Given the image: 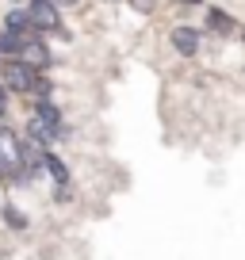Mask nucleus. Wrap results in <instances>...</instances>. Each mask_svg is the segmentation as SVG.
<instances>
[{
	"mask_svg": "<svg viewBox=\"0 0 245 260\" xmlns=\"http://www.w3.org/2000/svg\"><path fill=\"white\" fill-rule=\"evenodd\" d=\"M0 77H4V88H12V92H31V88H42L39 73H35V69H27L23 61H8V65H0Z\"/></svg>",
	"mask_w": 245,
	"mask_h": 260,
	"instance_id": "f257e3e1",
	"label": "nucleus"
},
{
	"mask_svg": "<svg viewBox=\"0 0 245 260\" xmlns=\"http://www.w3.org/2000/svg\"><path fill=\"white\" fill-rule=\"evenodd\" d=\"M16 61H23L27 69H35V73H39V69H46L50 50L42 46L39 31H27V35H23V46H19V57H16Z\"/></svg>",
	"mask_w": 245,
	"mask_h": 260,
	"instance_id": "f03ea898",
	"label": "nucleus"
},
{
	"mask_svg": "<svg viewBox=\"0 0 245 260\" xmlns=\"http://www.w3.org/2000/svg\"><path fill=\"white\" fill-rule=\"evenodd\" d=\"M23 161H27L23 142H19L12 130H0V169H4V172H16V169H23Z\"/></svg>",
	"mask_w": 245,
	"mask_h": 260,
	"instance_id": "7ed1b4c3",
	"label": "nucleus"
},
{
	"mask_svg": "<svg viewBox=\"0 0 245 260\" xmlns=\"http://www.w3.org/2000/svg\"><path fill=\"white\" fill-rule=\"evenodd\" d=\"M27 19H31V31H57V8L50 0H35L31 8H27Z\"/></svg>",
	"mask_w": 245,
	"mask_h": 260,
	"instance_id": "20e7f679",
	"label": "nucleus"
},
{
	"mask_svg": "<svg viewBox=\"0 0 245 260\" xmlns=\"http://www.w3.org/2000/svg\"><path fill=\"white\" fill-rule=\"evenodd\" d=\"M172 46L192 57V54H199V46H203V35H199L196 27H172Z\"/></svg>",
	"mask_w": 245,
	"mask_h": 260,
	"instance_id": "39448f33",
	"label": "nucleus"
},
{
	"mask_svg": "<svg viewBox=\"0 0 245 260\" xmlns=\"http://www.w3.org/2000/svg\"><path fill=\"white\" fill-rule=\"evenodd\" d=\"M57 134L62 130L50 126L46 119H39V115H31V122H27V138L35 142V146H50V142H57Z\"/></svg>",
	"mask_w": 245,
	"mask_h": 260,
	"instance_id": "423d86ee",
	"label": "nucleus"
},
{
	"mask_svg": "<svg viewBox=\"0 0 245 260\" xmlns=\"http://www.w3.org/2000/svg\"><path fill=\"white\" fill-rule=\"evenodd\" d=\"M19 46H23V35L4 27V35H0V57H12V61H16V57H19Z\"/></svg>",
	"mask_w": 245,
	"mask_h": 260,
	"instance_id": "0eeeda50",
	"label": "nucleus"
},
{
	"mask_svg": "<svg viewBox=\"0 0 245 260\" xmlns=\"http://www.w3.org/2000/svg\"><path fill=\"white\" fill-rule=\"evenodd\" d=\"M42 169H46L50 176L57 180V184H66V180H69V169H66V165H62V161H57L54 153H42Z\"/></svg>",
	"mask_w": 245,
	"mask_h": 260,
	"instance_id": "6e6552de",
	"label": "nucleus"
},
{
	"mask_svg": "<svg viewBox=\"0 0 245 260\" xmlns=\"http://www.w3.org/2000/svg\"><path fill=\"white\" fill-rule=\"evenodd\" d=\"M4 23H8V31H19V35H27V31H31V19H27V12H23V8H12Z\"/></svg>",
	"mask_w": 245,
	"mask_h": 260,
	"instance_id": "1a4fd4ad",
	"label": "nucleus"
},
{
	"mask_svg": "<svg viewBox=\"0 0 245 260\" xmlns=\"http://www.w3.org/2000/svg\"><path fill=\"white\" fill-rule=\"evenodd\" d=\"M207 23H211V27H215V31H219V35L234 31V19H230L226 12H219V8H211V12H207Z\"/></svg>",
	"mask_w": 245,
	"mask_h": 260,
	"instance_id": "9d476101",
	"label": "nucleus"
},
{
	"mask_svg": "<svg viewBox=\"0 0 245 260\" xmlns=\"http://www.w3.org/2000/svg\"><path fill=\"white\" fill-rule=\"evenodd\" d=\"M35 115H39V119H46L50 126H57V130H62V115H57V107H54V104H46V100H42Z\"/></svg>",
	"mask_w": 245,
	"mask_h": 260,
	"instance_id": "9b49d317",
	"label": "nucleus"
},
{
	"mask_svg": "<svg viewBox=\"0 0 245 260\" xmlns=\"http://www.w3.org/2000/svg\"><path fill=\"white\" fill-rule=\"evenodd\" d=\"M4 218H8V226H12V230H27V214H23V211H16V207H4Z\"/></svg>",
	"mask_w": 245,
	"mask_h": 260,
	"instance_id": "f8f14e48",
	"label": "nucleus"
},
{
	"mask_svg": "<svg viewBox=\"0 0 245 260\" xmlns=\"http://www.w3.org/2000/svg\"><path fill=\"white\" fill-rule=\"evenodd\" d=\"M134 8H142V12H149V8H154V0H134Z\"/></svg>",
	"mask_w": 245,
	"mask_h": 260,
	"instance_id": "ddd939ff",
	"label": "nucleus"
},
{
	"mask_svg": "<svg viewBox=\"0 0 245 260\" xmlns=\"http://www.w3.org/2000/svg\"><path fill=\"white\" fill-rule=\"evenodd\" d=\"M50 4H54V8H66V4H77V0H50Z\"/></svg>",
	"mask_w": 245,
	"mask_h": 260,
	"instance_id": "4468645a",
	"label": "nucleus"
},
{
	"mask_svg": "<svg viewBox=\"0 0 245 260\" xmlns=\"http://www.w3.org/2000/svg\"><path fill=\"white\" fill-rule=\"evenodd\" d=\"M8 111V100H4V88H0V115Z\"/></svg>",
	"mask_w": 245,
	"mask_h": 260,
	"instance_id": "2eb2a0df",
	"label": "nucleus"
},
{
	"mask_svg": "<svg viewBox=\"0 0 245 260\" xmlns=\"http://www.w3.org/2000/svg\"><path fill=\"white\" fill-rule=\"evenodd\" d=\"M184 4H199V0H184Z\"/></svg>",
	"mask_w": 245,
	"mask_h": 260,
	"instance_id": "dca6fc26",
	"label": "nucleus"
},
{
	"mask_svg": "<svg viewBox=\"0 0 245 260\" xmlns=\"http://www.w3.org/2000/svg\"><path fill=\"white\" fill-rule=\"evenodd\" d=\"M104 4H115V0H104Z\"/></svg>",
	"mask_w": 245,
	"mask_h": 260,
	"instance_id": "f3484780",
	"label": "nucleus"
}]
</instances>
